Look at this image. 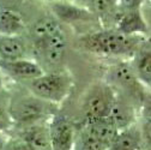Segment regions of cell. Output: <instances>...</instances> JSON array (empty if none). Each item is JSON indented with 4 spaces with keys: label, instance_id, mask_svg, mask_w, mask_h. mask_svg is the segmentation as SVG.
Returning <instances> with one entry per match:
<instances>
[{
    "label": "cell",
    "instance_id": "d6986e66",
    "mask_svg": "<svg viewBox=\"0 0 151 150\" xmlns=\"http://www.w3.org/2000/svg\"><path fill=\"white\" fill-rule=\"evenodd\" d=\"M25 29L19 11L0 9V35H21Z\"/></svg>",
    "mask_w": 151,
    "mask_h": 150
},
{
    "label": "cell",
    "instance_id": "cb8c5ba5",
    "mask_svg": "<svg viewBox=\"0 0 151 150\" xmlns=\"http://www.w3.org/2000/svg\"><path fill=\"white\" fill-rule=\"evenodd\" d=\"M10 146L12 150H34L29 144H27L24 141H22L19 138L12 143H10Z\"/></svg>",
    "mask_w": 151,
    "mask_h": 150
},
{
    "label": "cell",
    "instance_id": "6da1fadb",
    "mask_svg": "<svg viewBox=\"0 0 151 150\" xmlns=\"http://www.w3.org/2000/svg\"><path fill=\"white\" fill-rule=\"evenodd\" d=\"M145 36L126 35L116 29L104 28L81 37L79 45L89 53L103 57H129Z\"/></svg>",
    "mask_w": 151,
    "mask_h": 150
},
{
    "label": "cell",
    "instance_id": "83f0119b",
    "mask_svg": "<svg viewBox=\"0 0 151 150\" xmlns=\"http://www.w3.org/2000/svg\"><path fill=\"white\" fill-rule=\"evenodd\" d=\"M67 1H72V3H74V1H76V0H67Z\"/></svg>",
    "mask_w": 151,
    "mask_h": 150
},
{
    "label": "cell",
    "instance_id": "30bf717a",
    "mask_svg": "<svg viewBox=\"0 0 151 150\" xmlns=\"http://www.w3.org/2000/svg\"><path fill=\"white\" fill-rule=\"evenodd\" d=\"M113 29H116L126 35L146 36L149 34V25L143 14L142 9H137V10L119 9Z\"/></svg>",
    "mask_w": 151,
    "mask_h": 150
},
{
    "label": "cell",
    "instance_id": "44dd1931",
    "mask_svg": "<svg viewBox=\"0 0 151 150\" xmlns=\"http://www.w3.org/2000/svg\"><path fill=\"white\" fill-rule=\"evenodd\" d=\"M12 119L9 114V110H4L0 108V132H5L12 126Z\"/></svg>",
    "mask_w": 151,
    "mask_h": 150
},
{
    "label": "cell",
    "instance_id": "7c38bea8",
    "mask_svg": "<svg viewBox=\"0 0 151 150\" xmlns=\"http://www.w3.org/2000/svg\"><path fill=\"white\" fill-rule=\"evenodd\" d=\"M137 106L126 96L116 92L115 102L111 107L109 118L113 120L119 130H124L136 124L137 120Z\"/></svg>",
    "mask_w": 151,
    "mask_h": 150
},
{
    "label": "cell",
    "instance_id": "ffe728a7",
    "mask_svg": "<svg viewBox=\"0 0 151 150\" xmlns=\"http://www.w3.org/2000/svg\"><path fill=\"white\" fill-rule=\"evenodd\" d=\"M72 150H107V148L83 126V128L76 133Z\"/></svg>",
    "mask_w": 151,
    "mask_h": 150
},
{
    "label": "cell",
    "instance_id": "8fae6325",
    "mask_svg": "<svg viewBox=\"0 0 151 150\" xmlns=\"http://www.w3.org/2000/svg\"><path fill=\"white\" fill-rule=\"evenodd\" d=\"M140 83L151 89V37L145 36L136 48L131 60Z\"/></svg>",
    "mask_w": 151,
    "mask_h": 150
},
{
    "label": "cell",
    "instance_id": "9a60e30c",
    "mask_svg": "<svg viewBox=\"0 0 151 150\" xmlns=\"http://www.w3.org/2000/svg\"><path fill=\"white\" fill-rule=\"evenodd\" d=\"M84 127L93 137L97 138L107 149L113 143V141L115 139L120 131L109 117L85 121Z\"/></svg>",
    "mask_w": 151,
    "mask_h": 150
},
{
    "label": "cell",
    "instance_id": "4316f807",
    "mask_svg": "<svg viewBox=\"0 0 151 150\" xmlns=\"http://www.w3.org/2000/svg\"><path fill=\"white\" fill-rule=\"evenodd\" d=\"M5 150H12V149H11V146H10V142H9V144H7V146L5 148Z\"/></svg>",
    "mask_w": 151,
    "mask_h": 150
},
{
    "label": "cell",
    "instance_id": "ba28073f",
    "mask_svg": "<svg viewBox=\"0 0 151 150\" xmlns=\"http://www.w3.org/2000/svg\"><path fill=\"white\" fill-rule=\"evenodd\" d=\"M0 72L16 81L29 82L45 73L43 67L31 59L1 60L0 59Z\"/></svg>",
    "mask_w": 151,
    "mask_h": 150
},
{
    "label": "cell",
    "instance_id": "9c48e42d",
    "mask_svg": "<svg viewBox=\"0 0 151 150\" xmlns=\"http://www.w3.org/2000/svg\"><path fill=\"white\" fill-rule=\"evenodd\" d=\"M50 7L54 17L63 23L77 24L97 19L86 7L79 6L76 3L67 1V0H55L50 4Z\"/></svg>",
    "mask_w": 151,
    "mask_h": 150
},
{
    "label": "cell",
    "instance_id": "7402d4cb",
    "mask_svg": "<svg viewBox=\"0 0 151 150\" xmlns=\"http://www.w3.org/2000/svg\"><path fill=\"white\" fill-rule=\"evenodd\" d=\"M144 0H119L120 10H137L142 9V4Z\"/></svg>",
    "mask_w": 151,
    "mask_h": 150
},
{
    "label": "cell",
    "instance_id": "5bb4252c",
    "mask_svg": "<svg viewBox=\"0 0 151 150\" xmlns=\"http://www.w3.org/2000/svg\"><path fill=\"white\" fill-rule=\"evenodd\" d=\"M29 47L21 35H0V59L16 60L28 58Z\"/></svg>",
    "mask_w": 151,
    "mask_h": 150
},
{
    "label": "cell",
    "instance_id": "f1b7e54d",
    "mask_svg": "<svg viewBox=\"0 0 151 150\" xmlns=\"http://www.w3.org/2000/svg\"><path fill=\"white\" fill-rule=\"evenodd\" d=\"M140 150H144V149H140Z\"/></svg>",
    "mask_w": 151,
    "mask_h": 150
},
{
    "label": "cell",
    "instance_id": "8992f818",
    "mask_svg": "<svg viewBox=\"0 0 151 150\" xmlns=\"http://www.w3.org/2000/svg\"><path fill=\"white\" fill-rule=\"evenodd\" d=\"M49 136L52 143V150H72L77 131L73 123L65 115L56 113L49 123Z\"/></svg>",
    "mask_w": 151,
    "mask_h": 150
},
{
    "label": "cell",
    "instance_id": "4fadbf2b",
    "mask_svg": "<svg viewBox=\"0 0 151 150\" xmlns=\"http://www.w3.org/2000/svg\"><path fill=\"white\" fill-rule=\"evenodd\" d=\"M19 139L24 141L34 150H52L48 125L41 123L24 126L21 131Z\"/></svg>",
    "mask_w": 151,
    "mask_h": 150
},
{
    "label": "cell",
    "instance_id": "603a6c76",
    "mask_svg": "<svg viewBox=\"0 0 151 150\" xmlns=\"http://www.w3.org/2000/svg\"><path fill=\"white\" fill-rule=\"evenodd\" d=\"M23 4V0H0V9L18 11Z\"/></svg>",
    "mask_w": 151,
    "mask_h": 150
},
{
    "label": "cell",
    "instance_id": "484cf974",
    "mask_svg": "<svg viewBox=\"0 0 151 150\" xmlns=\"http://www.w3.org/2000/svg\"><path fill=\"white\" fill-rule=\"evenodd\" d=\"M3 88V77H1V72H0V91H1Z\"/></svg>",
    "mask_w": 151,
    "mask_h": 150
},
{
    "label": "cell",
    "instance_id": "3957f363",
    "mask_svg": "<svg viewBox=\"0 0 151 150\" xmlns=\"http://www.w3.org/2000/svg\"><path fill=\"white\" fill-rule=\"evenodd\" d=\"M106 82L114 88L118 94L126 96L140 108L146 89L136 76L131 61L122 60L111 65L107 71Z\"/></svg>",
    "mask_w": 151,
    "mask_h": 150
},
{
    "label": "cell",
    "instance_id": "52a82bcc",
    "mask_svg": "<svg viewBox=\"0 0 151 150\" xmlns=\"http://www.w3.org/2000/svg\"><path fill=\"white\" fill-rule=\"evenodd\" d=\"M67 41L64 30L53 34L46 40L34 45V49L42 60L50 66L60 65L65 58Z\"/></svg>",
    "mask_w": 151,
    "mask_h": 150
},
{
    "label": "cell",
    "instance_id": "277c9868",
    "mask_svg": "<svg viewBox=\"0 0 151 150\" xmlns=\"http://www.w3.org/2000/svg\"><path fill=\"white\" fill-rule=\"evenodd\" d=\"M32 95L54 105L61 103L72 89V77L66 72H45L40 77L27 82Z\"/></svg>",
    "mask_w": 151,
    "mask_h": 150
},
{
    "label": "cell",
    "instance_id": "7a4b0ae2",
    "mask_svg": "<svg viewBox=\"0 0 151 150\" xmlns=\"http://www.w3.org/2000/svg\"><path fill=\"white\" fill-rule=\"evenodd\" d=\"M9 114L13 124L29 126L42 123L47 118L56 114V105L45 101L30 92V95H21L12 99L9 106Z\"/></svg>",
    "mask_w": 151,
    "mask_h": 150
},
{
    "label": "cell",
    "instance_id": "e0dca14e",
    "mask_svg": "<svg viewBox=\"0 0 151 150\" xmlns=\"http://www.w3.org/2000/svg\"><path fill=\"white\" fill-rule=\"evenodd\" d=\"M88 10L102 22H109L113 28L119 11V0H90Z\"/></svg>",
    "mask_w": 151,
    "mask_h": 150
},
{
    "label": "cell",
    "instance_id": "5b68a950",
    "mask_svg": "<svg viewBox=\"0 0 151 150\" xmlns=\"http://www.w3.org/2000/svg\"><path fill=\"white\" fill-rule=\"evenodd\" d=\"M116 99V91L106 81L95 82L89 87L82 101L84 123L108 117Z\"/></svg>",
    "mask_w": 151,
    "mask_h": 150
},
{
    "label": "cell",
    "instance_id": "ac0fdd59",
    "mask_svg": "<svg viewBox=\"0 0 151 150\" xmlns=\"http://www.w3.org/2000/svg\"><path fill=\"white\" fill-rule=\"evenodd\" d=\"M60 30H63V28L60 25V22L55 17L45 16L40 18V19H37L30 29V36H31L32 43L34 45L39 43Z\"/></svg>",
    "mask_w": 151,
    "mask_h": 150
},
{
    "label": "cell",
    "instance_id": "d4e9b609",
    "mask_svg": "<svg viewBox=\"0 0 151 150\" xmlns=\"http://www.w3.org/2000/svg\"><path fill=\"white\" fill-rule=\"evenodd\" d=\"M7 144H9V139L5 135V132H0V150H5Z\"/></svg>",
    "mask_w": 151,
    "mask_h": 150
},
{
    "label": "cell",
    "instance_id": "2e32d148",
    "mask_svg": "<svg viewBox=\"0 0 151 150\" xmlns=\"http://www.w3.org/2000/svg\"><path fill=\"white\" fill-rule=\"evenodd\" d=\"M143 149V139L140 126L137 124L120 130L115 139L107 150H140Z\"/></svg>",
    "mask_w": 151,
    "mask_h": 150
}]
</instances>
